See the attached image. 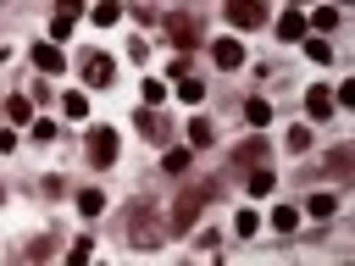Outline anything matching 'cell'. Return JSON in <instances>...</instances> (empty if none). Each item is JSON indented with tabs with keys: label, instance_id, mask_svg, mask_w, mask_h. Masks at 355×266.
Wrapping results in <instances>:
<instances>
[{
	"label": "cell",
	"instance_id": "cell-1",
	"mask_svg": "<svg viewBox=\"0 0 355 266\" xmlns=\"http://www.w3.org/2000/svg\"><path fill=\"white\" fill-rule=\"evenodd\" d=\"M128 244L133 249H161L166 244V222H161V211L155 205H128Z\"/></svg>",
	"mask_w": 355,
	"mask_h": 266
},
{
	"label": "cell",
	"instance_id": "cell-2",
	"mask_svg": "<svg viewBox=\"0 0 355 266\" xmlns=\"http://www.w3.org/2000/svg\"><path fill=\"white\" fill-rule=\"evenodd\" d=\"M216 188H222L216 177H205V183L183 188V194H178V205H172V227H189V222H194V216H200V211H205V205L216 200Z\"/></svg>",
	"mask_w": 355,
	"mask_h": 266
},
{
	"label": "cell",
	"instance_id": "cell-3",
	"mask_svg": "<svg viewBox=\"0 0 355 266\" xmlns=\"http://www.w3.org/2000/svg\"><path fill=\"white\" fill-rule=\"evenodd\" d=\"M166 39H172L178 50H194V44H200V22H194L189 11H172V17H166Z\"/></svg>",
	"mask_w": 355,
	"mask_h": 266
},
{
	"label": "cell",
	"instance_id": "cell-4",
	"mask_svg": "<svg viewBox=\"0 0 355 266\" xmlns=\"http://www.w3.org/2000/svg\"><path fill=\"white\" fill-rule=\"evenodd\" d=\"M89 161L94 166H111L116 161V127H89Z\"/></svg>",
	"mask_w": 355,
	"mask_h": 266
},
{
	"label": "cell",
	"instance_id": "cell-5",
	"mask_svg": "<svg viewBox=\"0 0 355 266\" xmlns=\"http://www.w3.org/2000/svg\"><path fill=\"white\" fill-rule=\"evenodd\" d=\"M227 22L233 28H261L266 22V0H227Z\"/></svg>",
	"mask_w": 355,
	"mask_h": 266
},
{
	"label": "cell",
	"instance_id": "cell-6",
	"mask_svg": "<svg viewBox=\"0 0 355 266\" xmlns=\"http://www.w3.org/2000/svg\"><path fill=\"white\" fill-rule=\"evenodd\" d=\"M78 17H83V0H55V22H50V39H67Z\"/></svg>",
	"mask_w": 355,
	"mask_h": 266
},
{
	"label": "cell",
	"instance_id": "cell-7",
	"mask_svg": "<svg viewBox=\"0 0 355 266\" xmlns=\"http://www.w3.org/2000/svg\"><path fill=\"white\" fill-rule=\"evenodd\" d=\"M211 61H216L222 72H233V66H244V44H239V39H216V44H211Z\"/></svg>",
	"mask_w": 355,
	"mask_h": 266
},
{
	"label": "cell",
	"instance_id": "cell-8",
	"mask_svg": "<svg viewBox=\"0 0 355 266\" xmlns=\"http://www.w3.org/2000/svg\"><path fill=\"white\" fill-rule=\"evenodd\" d=\"M333 83H311V94H305V116L311 122H322V116H333V94H327Z\"/></svg>",
	"mask_w": 355,
	"mask_h": 266
},
{
	"label": "cell",
	"instance_id": "cell-9",
	"mask_svg": "<svg viewBox=\"0 0 355 266\" xmlns=\"http://www.w3.org/2000/svg\"><path fill=\"white\" fill-rule=\"evenodd\" d=\"M111 72H116V66H111V55H100V50H94V55H83V78H89L94 89H105V83H111Z\"/></svg>",
	"mask_w": 355,
	"mask_h": 266
},
{
	"label": "cell",
	"instance_id": "cell-10",
	"mask_svg": "<svg viewBox=\"0 0 355 266\" xmlns=\"http://www.w3.org/2000/svg\"><path fill=\"white\" fill-rule=\"evenodd\" d=\"M133 127H139V133H144V139H155V144H161V139H166V133H172V127H166V122H161V111H155V105H144V111H139V116H133Z\"/></svg>",
	"mask_w": 355,
	"mask_h": 266
},
{
	"label": "cell",
	"instance_id": "cell-11",
	"mask_svg": "<svg viewBox=\"0 0 355 266\" xmlns=\"http://www.w3.org/2000/svg\"><path fill=\"white\" fill-rule=\"evenodd\" d=\"M261 161H266V133H255L233 150V166H261Z\"/></svg>",
	"mask_w": 355,
	"mask_h": 266
},
{
	"label": "cell",
	"instance_id": "cell-12",
	"mask_svg": "<svg viewBox=\"0 0 355 266\" xmlns=\"http://www.w3.org/2000/svg\"><path fill=\"white\" fill-rule=\"evenodd\" d=\"M272 28H277V39H305V33H311V28H305V11H283Z\"/></svg>",
	"mask_w": 355,
	"mask_h": 266
},
{
	"label": "cell",
	"instance_id": "cell-13",
	"mask_svg": "<svg viewBox=\"0 0 355 266\" xmlns=\"http://www.w3.org/2000/svg\"><path fill=\"white\" fill-rule=\"evenodd\" d=\"M33 66H39V72H50V78H55V72H61V66H67V55H61V50H55V44H33Z\"/></svg>",
	"mask_w": 355,
	"mask_h": 266
},
{
	"label": "cell",
	"instance_id": "cell-14",
	"mask_svg": "<svg viewBox=\"0 0 355 266\" xmlns=\"http://www.w3.org/2000/svg\"><path fill=\"white\" fill-rule=\"evenodd\" d=\"M244 122H250V127H266V122H272V100H261V94L244 100Z\"/></svg>",
	"mask_w": 355,
	"mask_h": 266
},
{
	"label": "cell",
	"instance_id": "cell-15",
	"mask_svg": "<svg viewBox=\"0 0 355 266\" xmlns=\"http://www.w3.org/2000/svg\"><path fill=\"white\" fill-rule=\"evenodd\" d=\"M89 17H94V28H116V22H122V6H116V0H100Z\"/></svg>",
	"mask_w": 355,
	"mask_h": 266
},
{
	"label": "cell",
	"instance_id": "cell-16",
	"mask_svg": "<svg viewBox=\"0 0 355 266\" xmlns=\"http://www.w3.org/2000/svg\"><path fill=\"white\" fill-rule=\"evenodd\" d=\"M200 94H205V83H200L194 72H178V100H189V105H200Z\"/></svg>",
	"mask_w": 355,
	"mask_h": 266
},
{
	"label": "cell",
	"instance_id": "cell-17",
	"mask_svg": "<svg viewBox=\"0 0 355 266\" xmlns=\"http://www.w3.org/2000/svg\"><path fill=\"white\" fill-rule=\"evenodd\" d=\"M6 116L28 127V122H33V100H22V94H11V100H6Z\"/></svg>",
	"mask_w": 355,
	"mask_h": 266
},
{
	"label": "cell",
	"instance_id": "cell-18",
	"mask_svg": "<svg viewBox=\"0 0 355 266\" xmlns=\"http://www.w3.org/2000/svg\"><path fill=\"white\" fill-rule=\"evenodd\" d=\"M211 139H216V127H211L205 116H194V122H189V144H194V150H205Z\"/></svg>",
	"mask_w": 355,
	"mask_h": 266
},
{
	"label": "cell",
	"instance_id": "cell-19",
	"mask_svg": "<svg viewBox=\"0 0 355 266\" xmlns=\"http://www.w3.org/2000/svg\"><path fill=\"white\" fill-rule=\"evenodd\" d=\"M272 188H277V177H272V166H255V172H250V194L261 200V194H272Z\"/></svg>",
	"mask_w": 355,
	"mask_h": 266
},
{
	"label": "cell",
	"instance_id": "cell-20",
	"mask_svg": "<svg viewBox=\"0 0 355 266\" xmlns=\"http://www.w3.org/2000/svg\"><path fill=\"white\" fill-rule=\"evenodd\" d=\"M305 28H316V33H327V28H338V11H333V6H316Z\"/></svg>",
	"mask_w": 355,
	"mask_h": 266
},
{
	"label": "cell",
	"instance_id": "cell-21",
	"mask_svg": "<svg viewBox=\"0 0 355 266\" xmlns=\"http://www.w3.org/2000/svg\"><path fill=\"white\" fill-rule=\"evenodd\" d=\"M78 211H83V216H100V211H105V194H100V188H83V194H78Z\"/></svg>",
	"mask_w": 355,
	"mask_h": 266
},
{
	"label": "cell",
	"instance_id": "cell-22",
	"mask_svg": "<svg viewBox=\"0 0 355 266\" xmlns=\"http://www.w3.org/2000/svg\"><path fill=\"white\" fill-rule=\"evenodd\" d=\"M272 227H277V233H294V227H300V211H294V205H277V211H272Z\"/></svg>",
	"mask_w": 355,
	"mask_h": 266
},
{
	"label": "cell",
	"instance_id": "cell-23",
	"mask_svg": "<svg viewBox=\"0 0 355 266\" xmlns=\"http://www.w3.org/2000/svg\"><path fill=\"white\" fill-rule=\"evenodd\" d=\"M61 111H67V116H89V94H83V89H72V94L61 100Z\"/></svg>",
	"mask_w": 355,
	"mask_h": 266
},
{
	"label": "cell",
	"instance_id": "cell-24",
	"mask_svg": "<svg viewBox=\"0 0 355 266\" xmlns=\"http://www.w3.org/2000/svg\"><path fill=\"white\" fill-rule=\"evenodd\" d=\"M255 227H261L255 211H239V216H233V233H239V238H255Z\"/></svg>",
	"mask_w": 355,
	"mask_h": 266
},
{
	"label": "cell",
	"instance_id": "cell-25",
	"mask_svg": "<svg viewBox=\"0 0 355 266\" xmlns=\"http://www.w3.org/2000/svg\"><path fill=\"white\" fill-rule=\"evenodd\" d=\"M139 89H144V105H161V100H166V83H161V78H144Z\"/></svg>",
	"mask_w": 355,
	"mask_h": 266
},
{
	"label": "cell",
	"instance_id": "cell-26",
	"mask_svg": "<svg viewBox=\"0 0 355 266\" xmlns=\"http://www.w3.org/2000/svg\"><path fill=\"white\" fill-rule=\"evenodd\" d=\"M288 150H294V155H305V150H311V127H305V122H300V127H288Z\"/></svg>",
	"mask_w": 355,
	"mask_h": 266
},
{
	"label": "cell",
	"instance_id": "cell-27",
	"mask_svg": "<svg viewBox=\"0 0 355 266\" xmlns=\"http://www.w3.org/2000/svg\"><path fill=\"white\" fill-rule=\"evenodd\" d=\"M338 211V194H311V216H333Z\"/></svg>",
	"mask_w": 355,
	"mask_h": 266
},
{
	"label": "cell",
	"instance_id": "cell-28",
	"mask_svg": "<svg viewBox=\"0 0 355 266\" xmlns=\"http://www.w3.org/2000/svg\"><path fill=\"white\" fill-rule=\"evenodd\" d=\"M305 39H311V33H305ZM305 55H311V61H333V44H327V39H311Z\"/></svg>",
	"mask_w": 355,
	"mask_h": 266
},
{
	"label": "cell",
	"instance_id": "cell-29",
	"mask_svg": "<svg viewBox=\"0 0 355 266\" xmlns=\"http://www.w3.org/2000/svg\"><path fill=\"white\" fill-rule=\"evenodd\" d=\"M161 166H166V172H189V150H166Z\"/></svg>",
	"mask_w": 355,
	"mask_h": 266
},
{
	"label": "cell",
	"instance_id": "cell-30",
	"mask_svg": "<svg viewBox=\"0 0 355 266\" xmlns=\"http://www.w3.org/2000/svg\"><path fill=\"white\" fill-rule=\"evenodd\" d=\"M89 255H94V238H78V244H72V249H67V260H72V266H83V260H89Z\"/></svg>",
	"mask_w": 355,
	"mask_h": 266
}]
</instances>
